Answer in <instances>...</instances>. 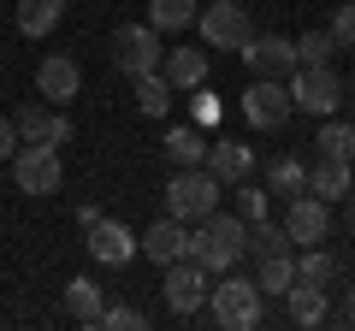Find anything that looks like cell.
<instances>
[{
	"instance_id": "cell-25",
	"label": "cell",
	"mask_w": 355,
	"mask_h": 331,
	"mask_svg": "<svg viewBox=\"0 0 355 331\" xmlns=\"http://www.w3.org/2000/svg\"><path fill=\"white\" fill-rule=\"evenodd\" d=\"M296 278H302V284H320V290H331V284L343 278V260L331 255V249H320V242H308V255L296 260Z\"/></svg>"
},
{
	"instance_id": "cell-23",
	"label": "cell",
	"mask_w": 355,
	"mask_h": 331,
	"mask_svg": "<svg viewBox=\"0 0 355 331\" xmlns=\"http://www.w3.org/2000/svg\"><path fill=\"white\" fill-rule=\"evenodd\" d=\"M207 142H214V136H202V125H178V130H166L160 148H166L172 166H202L207 160Z\"/></svg>"
},
{
	"instance_id": "cell-28",
	"label": "cell",
	"mask_w": 355,
	"mask_h": 331,
	"mask_svg": "<svg viewBox=\"0 0 355 331\" xmlns=\"http://www.w3.org/2000/svg\"><path fill=\"white\" fill-rule=\"evenodd\" d=\"M254 284H261V296H284L296 284V255H266L254 260Z\"/></svg>"
},
{
	"instance_id": "cell-11",
	"label": "cell",
	"mask_w": 355,
	"mask_h": 331,
	"mask_svg": "<svg viewBox=\"0 0 355 331\" xmlns=\"http://www.w3.org/2000/svg\"><path fill=\"white\" fill-rule=\"evenodd\" d=\"M237 60L249 65L254 77H291L296 71V42L291 36H249L237 48Z\"/></svg>"
},
{
	"instance_id": "cell-22",
	"label": "cell",
	"mask_w": 355,
	"mask_h": 331,
	"mask_svg": "<svg viewBox=\"0 0 355 331\" xmlns=\"http://www.w3.org/2000/svg\"><path fill=\"white\" fill-rule=\"evenodd\" d=\"M243 255H254V260H266V255H296V242H291V231L272 225V213H266V219H254V225H249Z\"/></svg>"
},
{
	"instance_id": "cell-36",
	"label": "cell",
	"mask_w": 355,
	"mask_h": 331,
	"mask_svg": "<svg viewBox=\"0 0 355 331\" xmlns=\"http://www.w3.org/2000/svg\"><path fill=\"white\" fill-rule=\"evenodd\" d=\"M12 142H18V130H12V118H0V160H12Z\"/></svg>"
},
{
	"instance_id": "cell-7",
	"label": "cell",
	"mask_w": 355,
	"mask_h": 331,
	"mask_svg": "<svg viewBox=\"0 0 355 331\" xmlns=\"http://www.w3.org/2000/svg\"><path fill=\"white\" fill-rule=\"evenodd\" d=\"M12 178H18L24 195H53L65 184L60 148H48V142H18V148H12Z\"/></svg>"
},
{
	"instance_id": "cell-34",
	"label": "cell",
	"mask_w": 355,
	"mask_h": 331,
	"mask_svg": "<svg viewBox=\"0 0 355 331\" xmlns=\"http://www.w3.org/2000/svg\"><path fill=\"white\" fill-rule=\"evenodd\" d=\"M190 113H196V125H219V101L207 95V83H202V89H190Z\"/></svg>"
},
{
	"instance_id": "cell-38",
	"label": "cell",
	"mask_w": 355,
	"mask_h": 331,
	"mask_svg": "<svg viewBox=\"0 0 355 331\" xmlns=\"http://www.w3.org/2000/svg\"><path fill=\"white\" fill-rule=\"evenodd\" d=\"M0 6H6V0H0Z\"/></svg>"
},
{
	"instance_id": "cell-24",
	"label": "cell",
	"mask_w": 355,
	"mask_h": 331,
	"mask_svg": "<svg viewBox=\"0 0 355 331\" xmlns=\"http://www.w3.org/2000/svg\"><path fill=\"white\" fill-rule=\"evenodd\" d=\"M130 83H137V113L142 118H166V113H172V83H166V77L160 71H142V77H130Z\"/></svg>"
},
{
	"instance_id": "cell-31",
	"label": "cell",
	"mask_w": 355,
	"mask_h": 331,
	"mask_svg": "<svg viewBox=\"0 0 355 331\" xmlns=\"http://www.w3.org/2000/svg\"><path fill=\"white\" fill-rule=\"evenodd\" d=\"M331 53H338L331 30H308V36H296V65H331Z\"/></svg>"
},
{
	"instance_id": "cell-9",
	"label": "cell",
	"mask_w": 355,
	"mask_h": 331,
	"mask_svg": "<svg viewBox=\"0 0 355 331\" xmlns=\"http://www.w3.org/2000/svg\"><path fill=\"white\" fill-rule=\"evenodd\" d=\"M12 130H18V142H48V148H65V142H71L65 107H48V101H24L12 113Z\"/></svg>"
},
{
	"instance_id": "cell-2",
	"label": "cell",
	"mask_w": 355,
	"mask_h": 331,
	"mask_svg": "<svg viewBox=\"0 0 355 331\" xmlns=\"http://www.w3.org/2000/svg\"><path fill=\"white\" fill-rule=\"evenodd\" d=\"M266 314V296L254 278H243V272H225L219 284H207V319H214L219 331H254Z\"/></svg>"
},
{
	"instance_id": "cell-4",
	"label": "cell",
	"mask_w": 355,
	"mask_h": 331,
	"mask_svg": "<svg viewBox=\"0 0 355 331\" xmlns=\"http://www.w3.org/2000/svg\"><path fill=\"white\" fill-rule=\"evenodd\" d=\"M107 53H113V65L125 77H142V71H160L166 48H160V30L142 18V24H119L113 36H107Z\"/></svg>"
},
{
	"instance_id": "cell-29",
	"label": "cell",
	"mask_w": 355,
	"mask_h": 331,
	"mask_svg": "<svg viewBox=\"0 0 355 331\" xmlns=\"http://www.w3.org/2000/svg\"><path fill=\"white\" fill-rule=\"evenodd\" d=\"M196 0H148V24L160 30V36H172V30H190L196 24Z\"/></svg>"
},
{
	"instance_id": "cell-33",
	"label": "cell",
	"mask_w": 355,
	"mask_h": 331,
	"mask_svg": "<svg viewBox=\"0 0 355 331\" xmlns=\"http://www.w3.org/2000/svg\"><path fill=\"white\" fill-rule=\"evenodd\" d=\"M95 325H107V331H148V319H142L137 307H101Z\"/></svg>"
},
{
	"instance_id": "cell-19",
	"label": "cell",
	"mask_w": 355,
	"mask_h": 331,
	"mask_svg": "<svg viewBox=\"0 0 355 331\" xmlns=\"http://www.w3.org/2000/svg\"><path fill=\"white\" fill-rule=\"evenodd\" d=\"M284 307H291V325H302V331H308V325H326V319H331V296L320 290V284H302V278L284 290Z\"/></svg>"
},
{
	"instance_id": "cell-27",
	"label": "cell",
	"mask_w": 355,
	"mask_h": 331,
	"mask_svg": "<svg viewBox=\"0 0 355 331\" xmlns=\"http://www.w3.org/2000/svg\"><path fill=\"white\" fill-rule=\"evenodd\" d=\"M266 184H272V190L291 202V195L308 190V166L296 160V154H272V160H266Z\"/></svg>"
},
{
	"instance_id": "cell-14",
	"label": "cell",
	"mask_w": 355,
	"mask_h": 331,
	"mask_svg": "<svg viewBox=\"0 0 355 331\" xmlns=\"http://www.w3.org/2000/svg\"><path fill=\"white\" fill-rule=\"evenodd\" d=\"M83 249H89V260H95V267H125V260L137 255V231L119 225V219H95V225H89V237H83Z\"/></svg>"
},
{
	"instance_id": "cell-6",
	"label": "cell",
	"mask_w": 355,
	"mask_h": 331,
	"mask_svg": "<svg viewBox=\"0 0 355 331\" xmlns=\"http://www.w3.org/2000/svg\"><path fill=\"white\" fill-rule=\"evenodd\" d=\"M291 101H296V113L331 118L343 107V77L331 71V65H296L291 71Z\"/></svg>"
},
{
	"instance_id": "cell-15",
	"label": "cell",
	"mask_w": 355,
	"mask_h": 331,
	"mask_svg": "<svg viewBox=\"0 0 355 331\" xmlns=\"http://www.w3.org/2000/svg\"><path fill=\"white\" fill-rule=\"evenodd\" d=\"M184 249H190V231H184V219H154L148 231H137V255H148L154 267H172V260H184Z\"/></svg>"
},
{
	"instance_id": "cell-32",
	"label": "cell",
	"mask_w": 355,
	"mask_h": 331,
	"mask_svg": "<svg viewBox=\"0 0 355 331\" xmlns=\"http://www.w3.org/2000/svg\"><path fill=\"white\" fill-rule=\"evenodd\" d=\"M331 42H338V48L343 53H355V0H343V6H338V12H331Z\"/></svg>"
},
{
	"instance_id": "cell-5",
	"label": "cell",
	"mask_w": 355,
	"mask_h": 331,
	"mask_svg": "<svg viewBox=\"0 0 355 331\" xmlns=\"http://www.w3.org/2000/svg\"><path fill=\"white\" fill-rule=\"evenodd\" d=\"M237 113L249 118V130H284V125H291V113H296L291 83H284V77H254L249 89H243Z\"/></svg>"
},
{
	"instance_id": "cell-10",
	"label": "cell",
	"mask_w": 355,
	"mask_h": 331,
	"mask_svg": "<svg viewBox=\"0 0 355 331\" xmlns=\"http://www.w3.org/2000/svg\"><path fill=\"white\" fill-rule=\"evenodd\" d=\"M196 18H202V42H207V48H231V53H237L243 42L254 36L249 12H243L237 0H214V6H207V12H196Z\"/></svg>"
},
{
	"instance_id": "cell-12",
	"label": "cell",
	"mask_w": 355,
	"mask_h": 331,
	"mask_svg": "<svg viewBox=\"0 0 355 331\" xmlns=\"http://www.w3.org/2000/svg\"><path fill=\"white\" fill-rule=\"evenodd\" d=\"M284 231H291V242L296 249H308V242H326V231H331V207L320 202V195H291V207H284V219H279Z\"/></svg>"
},
{
	"instance_id": "cell-35",
	"label": "cell",
	"mask_w": 355,
	"mask_h": 331,
	"mask_svg": "<svg viewBox=\"0 0 355 331\" xmlns=\"http://www.w3.org/2000/svg\"><path fill=\"white\" fill-rule=\"evenodd\" d=\"M331 319H343V325H355V284L343 290V307H331Z\"/></svg>"
},
{
	"instance_id": "cell-21",
	"label": "cell",
	"mask_w": 355,
	"mask_h": 331,
	"mask_svg": "<svg viewBox=\"0 0 355 331\" xmlns=\"http://www.w3.org/2000/svg\"><path fill=\"white\" fill-rule=\"evenodd\" d=\"M65 314L77 319V325H95V319H101V307H107V296H101V284L95 278H65Z\"/></svg>"
},
{
	"instance_id": "cell-1",
	"label": "cell",
	"mask_w": 355,
	"mask_h": 331,
	"mask_svg": "<svg viewBox=\"0 0 355 331\" xmlns=\"http://www.w3.org/2000/svg\"><path fill=\"white\" fill-rule=\"evenodd\" d=\"M243 237H249V225H243L237 213H207V219H196V231H190V249L184 255L190 260H202L207 272H231L243 260Z\"/></svg>"
},
{
	"instance_id": "cell-16",
	"label": "cell",
	"mask_w": 355,
	"mask_h": 331,
	"mask_svg": "<svg viewBox=\"0 0 355 331\" xmlns=\"http://www.w3.org/2000/svg\"><path fill=\"white\" fill-rule=\"evenodd\" d=\"M207 71H214V60H207V48H166V60H160V77L172 83V89H202L207 83Z\"/></svg>"
},
{
	"instance_id": "cell-37",
	"label": "cell",
	"mask_w": 355,
	"mask_h": 331,
	"mask_svg": "<svg viewBox=\"0 0 355 331\" xmlns=\"http://www.w3.org/2000/svg\"><path fill=\"white\" fill-rule=\"evenodd\" d=\"M349 101H355V77H349Z\"/></svg>"
},
{
	"instance_id": "cell-20",
	"label": "cell",
	"mask_w": 355,
	"mask_h": 331,
	"mask_svg": "<svg viewBox=\"0 0 355 331\" xmlns=\"http://www.w3.org/2000/svg\"><path fill=\"white\" fill-rule=\"evenodd\" d=\"M65 6H71V0H18V30H24L30 42L53 36L60 18H65Z\"/></svg>"
},
{
	"instance_id": "cell-8",
	"label": "cell",
	"mask_w": 355,
	"mask_h": 331,
	"mask_svg": "<svg viewBox=\"0 0 355 331\" xmlns=\"http://www.w3.org/2000/svg\"><path fill=\"white\" fill-rule=\"evenodd\" d=\"M160 290H166V307H172L178 319L202 314V307H207V267H202V260H190V255L172 260V267H166V284H160Z\"/></svg>"
},
{
	"instance_id": "cell-13",
	"label": "cell",
	"mask_w": 355,
	"mask_h": 331,
	"mask_svg": "<svg viewBox=\"0 0 355 331\" xmlns=\"http://www.w3.org/2000/svg\"><path fill=\"white\" fill-rule=\"evenodd\" d=\"M77 89H83V65L77 60H65V53H48V60L36 65V95L48 107H71L77 101Z\"/></svg>"
},
{
	"instance_id": "cell-26",
	"label": "cell",
	"mask_w": 355,
	"mask_h": 331,
	"mask_svg": "<svg viewBox=\"0 0 355 331\" xmlns=\"http://www.w3.org/2000/svg\"><path fill=\"white\" fill-rule=\"evenodd\" d=\"M314 142H320V160H343V166H355V125H349V118L331 113L326 125H320Z\"/></svg>"
},
{
	"instance_id": "cell-17",
	"label": "cell",
	"mask_w": 355,
	"mask_h": 331,
	"mask_svg": "<svg viewBox=\"0 0 355 331\" xmlns=\"http://www.w3.org/2000/svg\"><path fill=\"white\" fill-rule=\"evenodd\" d=\"M207 172H214V178L219 184H243V178H249V172H254V148H249V142H231V136H214V142H207Z\"/></svg>"
},
{
	"instance_id": "cell-3",
	"label": "cell",
	"mask_w": 355,
	"mask_h": 331,
	"mask_svg": "<svg viewBox=\"0 0 355 331\" xmlns=\"http://www.w3.org/2000/svg\"><path fill=\"white\" fill-rule=\"evenodd\" d=\"M219 195H225V184H219L207 166H178V178L166 184V213L184 219V225H196V219H207L219 207Z\"/></svg>"
},
{
	"instance_id": "cell-30",
	"label": "cell",
	"mask_w": 355,
	"mask_h": 331,
	"mask_svg": "<svg viewBox=\"0 0 355 331\" xmlns=\"http://www.w3.org/2000/svg\"><path fill=\"white\" fill-rule=\"evenodd\" d=\"M225 190L237 195V219H243V225H254V219H266V213H272V195H266V190H254L249 178H243V184H225Z\"/></svg>"
},
{
	"instance_id": "cell-18",
	"label": "cell",
	"mask_w": 355,
	"mask_h": 331,
	"mask_svg": "<svg viewBox=\"0 0 355 331\" xmlns=\"http://www.w3.org/2000/svg\"><path fill=\"white\" fill-rule=\"evenodd\" d=\"M308 195H320L326 207H343L355 195V166H343V160H320L314 172H308Z\"/></svg>"
}]
</instances>
